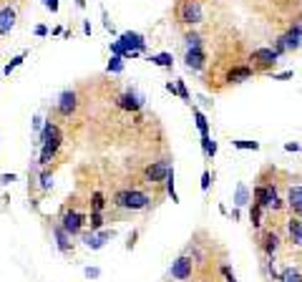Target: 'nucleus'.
Returning a JSON list of instances; mask_svg holds the SVG:
<instances>
[{
    "label": "nucleus",
    "mask_w": 302,
    "mask_h": 282,
    "mask_svg": "<svg viewBox=\"0 0 302 282\" xmlns=\"http://www.w3.org/2000/svg\"><path fill=\"white\" fill-rule=\"evenodd\" d=\"M191 270H194V260H191L189 255H181V257H176V262L171 264V277L184 282V280L191 277Z\"/></svg>",
    "instance_id": "obj_13"
},
{
    "label": "nucleus",
    "mask_w": 302,
    "mask_h": 282,
    "mask_svg": "<svg viewBox=\"0 0 302 282\" xmlns=\"http://www.w3.org/2000/svg\"><path fill=\"white\" fill-rule=\"evenodd\" d=\"M118 43L124 46V51H136V53H144L146 48V38L141 33H136V31H126V33H121L118 36Z\"/></svg>",
    "instance_id": "obj_11"
},
{
    "label": "nucleus",
    "mask_w": 302,
    "mask_h": 282,
    "mask_svg": "<svg viewBox=\"0 0 302 282\" xmlns=\"http://www.w3.org/2000/svg\"><path fill=\"white\" fill-rule=\"evenodd\" d=\"M164 187H166V194L171 197V202H179V194H176V187H174V167L169 169V174H166L164 179Z\"/></svg>",
    "instance_id": "obj_26"
},
{
    "label": "nucleus",
    "mask_w": 302,
    "mask_h": 282,
    "mask_svg": "<svg viewBox=\"0 0 302 282\" xmlns=\"http://www.w3.org/2000/svg\"><path fill=\"white\" fill-rule=\"evenodd\" d=\"M166 91H169V94L174 96V94H176V83H174V81H169V83H166Z\"/></svg>",
    "instance_id": "obj_46"
},
{
    "label": "nucleus",
    "mask_w": 302,
    "mask_h": 282,
    "mask_svg": "<svg viewBox=\"0 0 302 282\" xmlns=\"http://www.w3.org/2000/svg\"><path fill=\"white\" fill-rule=\"evenodd\" d=\"M262 207L260 204H249V222H252V227H262Z\"/></svg>",
    "instance_id": "obj_27"
},
{
    "label": "nucleus",
    "mask_w": 302,
    "mask_h": 282,
    "mask_svg": "<svg viewBox=\"0 0 302 282\" xmlns=\"http://www.w3.org/2000/svg\"><path fill=\"white\" fill-rule=\"evenodd\" d=\"M292 76H295L292 71H284V73H275L272 78H275V81H287V78H292Z\"/></svg>",
    "instance_id": "obj_41"
},
{
    "label": "nucleus",
    "mask_w": 302,
    "mask_h": 282,
    "mask_svg": "<svg viewBox=\"0 0 302 282\" xmlns=\"http://www.w3.org/2000/svg\"><path fill=\"white\" fill-rule=\"evenodd\" d=\"M43 5L48 8L51 13H58V5H60V0H43Z\"/></svg>",
    "instance_id": "obj_38"
},
{
    "label": "nucleus",
    "mask_w": 302,
    "mask_h": 282,
    "mask_svg": "<svg viewBox=\"0 0 302 282\" xmlns=\"http://www.w3.org/2000/svg\"><path fill=\"white\" fill-rule=\"evenodd\" d=\"M36 36H38V38L48 36V28H45V25H36Z\"/></svg>",
    "instance_id": "obj_44"
},
{
    "label": "nucleus",
    "mask_w": 302,
    "mask_h": 282,
    "mask_svg": "<svg viewBox=\"0 0 302 282\" xmlns=\"http://www.w3.org/2000/svg\"><path fill=\"white\" fill-rule=\"evenodd\" d=\"M277 247H280V234H277V232H267V234L262 237V252H264L267 257H275Z\"/></svg>",
    "instance_id": "obj_19"
},
{
    "label": "nucleus",
    "mask_w": 302,
    "mask_h": 282,
    "mask_svg": "<svg viewBox=\"0 0 302 282\" xmlns=\"http://www.w3.org/2000/svg\"><path fill=\"white\" fill-rule=\"evenodd\" d=\"M83 275H86L88 280H96V277H101V270H98V267H86Z\"/></svg>",
    "instance_id": "obj_36"
},
{
    "label": "nucleus",
    "mask_w": 302,
    "mask_h": 282,
    "mask_svg": "<svg viewBox=\"0 0 302 282\" xmlns=\"http://www.w3.org/2000/svg\"><path fill=\"white\" fill-rule=\"evenodd\" d=\"M103 207H106L103 191H94V194H91V212H103Z\"/></svg>",
    "instance_id": "obj_28"
},
{
    "label": "nucleus",
    "mask_w": 302,
    "mask_h": 282,
    "mask_svg": "<svg viewBox=\"0 0 302 282\" xmlns=\"http://www.w3.org/2000/svg\"><path fill=\"white\" fill-rule=\"evenodd\" d=\"M184 63H187L189 71H202V68L207 66V53H204V48H189L187 56H184Z\"/></svg>",
    "instance_id": "obj_14"
},
{
    "label": "nucleus",
    "mask_w": 302,
    "mask_h": 282,
    "mask_svg": "<svg viewBox=\"0 0 302 282\" xmlns=\"http://www.w3.org/2000/svg\"><path fill=\"white\" fill-rule=\"evenodd\" d=\"M174 164H169V159H159V161H151V164L144 169V179L149 182V184H159V182H164L166 179V174H169V169H171Z\"/></svg>",
    "instance_id": "obj_8"
},
{
    "label": "nucleus",
    "mask_w": 302,
    "mask_h": 282,
    "mask_svg": "<svg viewBox=\"0 0 302 282\" xmlns=\"http://www.w3.org/2000/svg\"><path fill=\"white\" fill-rule=\"evenodd\" d=\"M149 61L154 63V66H161V68H171V66H174L171 53H156V56H149Z\"/></svg>",
    "instance_id": "obj_24"
},
{
    "label": "nucleus",
    "mask_w": 302,
    "mask_h": 282,
    "mask_svg": "<svg viewBox=\"0 0 302 282\" xmlns=\"http://www.w3.org/2000/svg\"><path fill=\"white\" fill-rule=\"evenodd\" d=\"M282 207H284V202H282V199L277 197L275 202H272V204H269V209H272V212H277V209H282Z\"/></svg>",
    "instance_id": "obj_42"
},
{
    "label": "nucleus",
    "mask_w": 302,
    "mask_h": 282,
    "mask_svg": "<svg viewBox=\"0 0 302 282\" xmlns=\"http://www.w3.org/2000/svg\"><path fill=\"white\" fill-rule=\"evenodd\" d=\"M280 282H302V272L297 267H284L280 272Z\"/></svg>",
    "instance_id": "obj_23"
},
{
    "label": "nucleus",
    "mask_w": 302,
    "mask_h": 282,
    "mask_svg": "<svg viewBox=\"0 0 302 282\" xmlns=\"http://www.w3.org/2000/svg\"><path fill=\"white\" fill-rule=\"evenodd\" d=\"M60 227H63L71 237L81 234V232H83V227H86V214L76 212V209H66V212H63V217H60Z\"/></svg>",
    "instance_id": "obj_7"
},
{
    "label": "nucleus",
    "mask_w": 302,
    "mask_h": 282,
    "mask_svg": "<svg viewBox=\"0 0 302 282\" xmlns=\"http://www.w3.org/2000/svg\"><path fill=\"white\" fill-rule=\"evenodd\" d=\"M106 71H109V73H121V71H124V58L111 56L109 63H106Z\"/></svg>",
    "instance_id": "obj_30"
},
{
    "label": "nucleus",
    "mask_w": 302,
    "mask_h": 282,
    "mask_svg": "<svg viewBox=\"0 0 302 282\" xmlns=\"http://www.w3.org/2000/svg\"><path fill=\"white\" fill-rule=\"evenodd\" d=\"M191 111H194V121H196V129H199V136H207L209 133V121H207L204 111H199V109H191Z\"/></svg>",
    "instance_id": "obj_22"
},
{
    "label": "nucleus",
    "mask_w": 302,
    "mask_h": 282,
    "mask_svg": "<svg viewBox=\"0 0 302 282\" xmlns=\"http://www.w3.org/2000/svg\"><path fill=\"white\" fill-rule=\"evenodd\" d=\"M174 83H176V94L181 96V101H191V96H189V91H187V83L181 81V78H176Z\"/></svg>",
    "instance_id": "obj_33"
},
{
    "label": "nucleus",
    "mask_w": 302,
    "mask_h": 282,
    "mask_svg": "<svg viewBox=\"0 0 302 282\" xmlns=\"http://www.w3.org/2000/svg\"><path fill=\"white\" fill-rule=\"evenodd\" d=\"M232 146H237V149H242V151H257V149H260V141H247V139H234V141H232Z\"/></svg>",
    "instance_id": "obj_29"
},
{
    "label": "nucleus",
    "mask_w": 302,
    "mask_h": 282,
    "mask_svg": "<svg viewBox=\"0 0 302 282\" xmlns=\"http://www.w3.org/2000/svg\"><path fill=\"white\" fill-rule=\"evenodd\" d=\"M252 199H254V204H260L262 209H269V204L277 199V187L275 184H257L252 191Z\"/></svg>",
    "instance_id": "obj_9"
},
{
    "label": "nucleus",
    "mask_w": 302,
    "mask_h": 282,
    "mask_svg": "<svg viewBox=\"0 0 302 282\" xmlns=\"http://www.w3.org/2000/svg\"><path fill=\"white\" fill-rule=\"evenodd\" d=\"M287 207L292 209L295 217L302 219V187H290V194H287Z\"/></svg>",
    "instance_id": "obj_16"
},
{
    "label": "nucleus",
    "mask_w": 302,
    "mask_h": 282,
    "mask_svg": "<svg viewBox=\"0 0 302 282\" xmlns=\"http://www.w3.org/2000/svg\"><path fill=\"white\" fill-rule=\"evenodd\" d=\"M113 229H98V232H86V234H81V240H83V244L88 247V249H101L109 240H113Z\"/></svg>",
    "instance_id": "obj_10"
},
{
    "label": "nucleus",
    "mask_w": 302,
    "mask_h": 282,
    "mask_svg": "<svg viewBox=\"0 0 302 282\" xmlns=\"http://www.w3.org/2000/svg\"><path fill=\"white\" fill-rule=\"evenodd\" d=\"M284 149H287V151H300V144H292V141H290V144H284Z\"/></svg>",
    "instance_id": "obj_45"
},
{
    "label": "nucleus",
    "mask_w": 302,
    "mask_h": 282,
    "mask_svg": "<svg viewBox=\"0 0 302 282\" xmlns=\"http://www.w3.org/2000/svg\"><path fill=\"white\" fill-rule=\"evenodd\" d=\"M83 33H86V36H91V23H88V20L83 23Z\"/></svg>",
    "instance_id": "obj_47"
},
{
    "label": "nucleus",
    "mask_w": 302,
    "mask_h": 282,
    "mask_svg": "<svg viewBox=\"0 0 302 282\" xmlns=\"http://www.w3.org/2000/svg\"><path fill=\"white\" fill-rule=\"evenodd\" d=\"M86 225L91 227V232L103 229V212H91V214L86 217Z\"/></svg>",
    "instance_id": "obj_25"
},
{
    "label": "nucleus",
    "mask_w": 302,
    "mask_h": 282,
    "mask_svg": "<svg viewBox=\"0 0 302 282\" xmlns=\"http://www.w3.org/2000/svg\"><path fill=\"white\" fill-rule=\"evenodd\" d=\"M33 129H36V131L40 133V129H43V116H40V113H38V116L33 118Z\"/></svg>",
    "instance_id": "obj_43"
},
{
    "label": "nucleus",
    "mask_w": 302,
    "mask_h": 282,
    "mask_svg": "<svg viewBox=\"0 0 302 282\" xmlns=\"http://www.w3.org/2000/svg\"><path fill=\"white\" fill-rule=\"evenodd\" d=\"M136 240H139V232H136V229H133V232L129 234V242H126V249H133V247H136Z\"/></svg>",
    "instance_id": "obj_40"
},
{
    "label": "nucleus",
    "mask_w": 302,
    "mask_h": 282,
    "mask_svg": "<svg viewBox=\"0 0 302 282\" xmlns=\"http://www.w3.org/2000/svg\"><path fill=\"white\" fill-rule=\"evenodd\" d=\"M76 109H78V94H76L73 88H66V91L58 96V113L60 116H73Z\"/></svg>",
    "instance_id": "obj_12"
},
{
    "label": "nucleus",
    "mask_w": 302,
    "mask_h": 282,
    "mask_svg": "<svg viewBox=\"0 0 302 282\" xmlns=\"http://www.w3.org/2000/svg\"><path fill=\"white\" fill-rule=\"evenodd\" d=\"M51 187H53V176H51V171H43V174H40V189L48 191Z\"/></svg>",
    "instance_id": "obj_34"
},
{
    "label": "nucleus",
    "mask_w": 302,
    "mask_h": 282,
    "mask_svg": "<svg viewBox=\"0 0 302 282\" xmlns=\"http://www.w3.org/2000/svg\"><path fill=\"white\" fill-rule=\"evenodd\" d=\"M222 275L226 277V282H237V277H234V272H232V267H229V264H224V267H222Z\"/></svg>",
    "instance_id": "obj_37"
},
{
    "label": "nucleus",
    "mask_w": 302,
    "mask_h": 282,
    "mask_svg": "<svg viewBox=\"0 0 302 282\" xmlns=\"http://www.w3.org/2000/svg\"><path fill=\"white\" fill-rule=\"evenodd\" d=\"M15 10L13 8H3L0 10V36H8L13 28H15Z\"/></svg>",
    "instance_id": "obj_17"
},
{
    "label": "nucleus",
    "mask_w": 302,
    "mask_h": 282,
    "mask_svg": "<svg viewBox=\"0 0 302 282\" xmlns=\"http://www.w3.org/2000/svg\"><path fill=\"white\" fill-rule=\"evenodd\" d=\"M254 76V68L252 66H232L226 71V83H245Z\"/></svg>",
    "instance_id": "obj_15"
},
{
    "label": "nucleus",
    "mask_w": 302,
    "mask_h": 282,
    "mask_svg": "<svg viewBox=\"0 0 302 282\" xmlns=\"http://www.w3.org/2000/svg\"><path fill=\"white\" fill-rule=\"evenodd\" d=\"M302 46V23H295L287 33H282L277 40H275V51L277 56L287 53V51H297Z\"/></svg>",
    "instance_id": "obj_3"
},
{
    "label": "nucleus",
    "mask_w": 302,
    "mask_h": 282,
    "mask_svg": "<svg viewBox=\"0 0 302 282\" xmlns=\"http://www.w3.org/2000/svg\"><path fill=\"white\" fill-rule=\"evenodd\" d=\"M25 56H28V53H20V56H15L13 61H10V63H8V66L3 68V76H10V73H13L15 68H18V66H20L23 61H25Z\"/></svg>",
    "instance_id": "obj_31"
},
{
    "label": "nucleus",
    "mask_w": 302,
    "mask_h": 282,
    "mask_svg": "<svg viewBox=\"0 0 302 282\" xmlns=\"http://www.w3.org/2000/svg\"><path fill=\"white\" fill-rule=\"evenodd\" d=\"M249 61H252V68H257V71H272L277 66L280 56L275 48H257V51H252Z\"/></svg>",
    "instance_id": "obj_5"
},
{
    "label": "nucleus",
    "mask_w": 302,
    "mask_h": 282,
    "mask_svg": "<svg viewBox=\"0 0 302 282\" xmlns=\"http://www.w3.org/2000/svg\"><path fill=\"white\" fill-rule=\"evenodd\" d=\"M179 20L184 25H199L204 20V8L199 0H184L179 5Z\"/></svg>",
    "instance_id": "obj_4"
},
{
    "label": "nucleus",
    "mask_w": 302,
    "mask_h": 282,
    "mask_svg": "<svg viewBox=\"0 0 302 282\" xmlns=\"http://www.w3.org/2000/svg\"><path fill=\"white\" fill-rule=\"evenodd\" d=\"M209 184H211V176H209V171L204 169V171H202V191H207Z\"/></svg>",
    "instance_id": "obj_39"
},
{
    "label": "nucleus",
    "mask_w": 302,
    "mask_h": 282,
    "mask_svg": "<svg viewBox=\"0 0 302 282\" xmlns=\"http://www.w3.org/2000/svg\"><path fill=\"white\" fill-rule=\"evenodd\" d=\"M287 234H290L292 244L302 247V219L300 217H290V219H287Z\"/></svg>",
    "instance_id": "obj_18"
},
{
    "label": "nucleus",
    "mask_w": 302,
    "mask_h": 282,
    "mask_svg": "<svg viewBox=\"0 0 302 282\" xmlns=\"http://www.w3.org/2000/svg\"><path fill=\"white\" fill-rule=\"evenodd\" d=\"M151 204V197L141 189H121L113 194V207L118 209H129V212H141Z\"/></svg>",
    "instance_id": "obj_2"
},
{
    "label": "nucleus",
    "mask_w": 302,
    "mask_h": 282,
    "mask_svg": "<svg viewBox=\"0 0 302 282\" xmlns=\"http://www.w3.org/2000/svg\"><path fill=\"white\" fill-rule=\"evenodd\" d=\"M249 189H247V184L245 182H239L237 184V194H234V207H237V209H242V207H247L249 204Z\"/></svg>",
    "instance_id": "obj_21"
},
{
    "label": "nucleus",
    "mask_w": 302,
    "mask_h": 282,
    "mask_svg": "<svg viewBox=\"0 0 302 282\" xmlns=\"http://www.w3.org/2000/svg\"><path fill=\"white\" fill-rule=\"evenodd\" d=\"M53 234H56V244L60 252H71V234L60 227V225H53Z\"/></svg>",
    "instance_id": "obj_20"
},
{
    "label": "nucleus",
    "mask_w": 302,
    "mask_h": 282,
    "mask_svg": "<svg viewBox=\"0 0 302 282\" xmlns=\"http://www.w3.org/2000/svg\"><path fill=\"white\" fill-rule=\"evenodd\" d=\"M144 96L136 91V88H129V91H124L118 98H116V106L121 111H129V113H136V111H141L144 109Z\"/></svg>",
    "instance_id": "obj_6"
},
{
    "label": "nucleus",
    "mask_w": 302,
    "mask_h": 282,
    "mask_svg": "<svg viewBox=\"0 0 302 282\" xmlns=\"http://www.w3.org/2000/svg\"><path fill=\"white\" fill-rule=\"evenodd\" d=\"M76 3H78V5H81V8H83V5H86V0H76Z\"/></svg>",
    "instance_id": "obj_48"
},
{
    "label": "nucleus",
    "mask_w": 302,
    "mask_h": 282,
    "mask_svg": "<svg viewBox=\"0 0 302 282\" xmlns=\"http://www.w3.org/2000/svg\"><path fill=\"white\" fill-rule=\"evenodd\" d=\"M184 40H187L189 48H202V36H199V33H191V31H189Z\"/></svg>",
    "instance_id": "obj_32"
},
{
    "label": "nucleus",
    "mask_w": 302,
    "mask_h": 282,
    "mask_svg": "<svg viewBox=\"0 0 302 282\" xmlns=\"http://www.w3.org/2000/svg\"><path fill=\"white\" fill-rule=\"evenodd\" d=\"M13 182H18V174H0V184L3 187H10Z\"/></svg>",
    "instance_id": "obj_35"
},
{
    "label": "nucleus",
    "mask_w": 302,
    "mask_h": 282,
    "mask_svg": "<svg viewBox=\"0 0 302 282\" xmlns=\"http://www.w3.org/2000/svg\"><path fill=\"white\" fill-rule=\"evenodd\" d=\"M60 144H63V133H60V129L53 124V121H45L43 129H40V136H38V146H40V159L38 164L40 167H48L53 156L58 154Z\"/></svg>",
    "instance_id": "obj_1"
}]
</instances>
